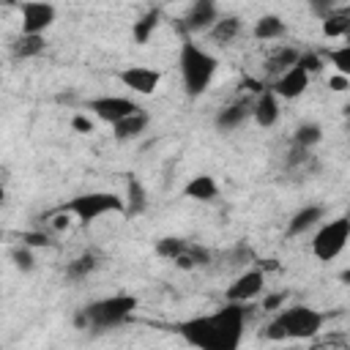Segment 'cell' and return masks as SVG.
Instances as JSON below:
<instances>
[{
	"label": "cell",
	"mask_w": 350,
	"mask_h": 350,
	"mask_svg": "<svg viewBox=\"0 0 350 350\" xmlns=\"http://www.w3.org/2000/svg\"><path fill=\"white\" fill-rule=\"evenodd\" d=\"M118 77L126 88H131L134 93H142V96H150L161 82V74L153 71V68H145V66H129Z\"/></svg>",
	"instance_id": "9"
},
{
	"label": "cell",
	"mask_w": 350,
	"mask_h": 350,
	"mask_svg": "<svg viewBox=\"0 0 350 350\" xmlns=\"http://www.w3.org/2000/svg\"><path fill=\"white\" fill-rule=\"evenodd\" d=\"M350 30V11L347 8H331L323 14V33L328 38H342Z\"/></svg>",
	"instance_id": "21"
},
{
	"label": "cell",
	"mask_w": 350,
	"mask_h": 350,
	"mask_svg": "<svg viewBox=\"0 0 350 350\" xmlns=\"http://www.w3.org/2000/svg\"><path fill=\"white\" fill-rule=\"evenodd\" d=\"M284 22L279 19V16H273V14H268V16H260L257 22H254V38H260V41H271V38H279V36H284Z\"/></svg>",
	"instance_id": "23"
},
{
	"label": "cell",
	"mask_w": 350,
	"mask_h": 350,
	"mask_svg": "<svg viewBox=\"0 0 350 350\" xmlns=\"http://www.w3.org/2000/svg\"><path fill=\"white\" fill-rule=\"evenodd\" d=\"M159 19H161V11H159V8L145 11V14L131 25V38H134L137 44H148V38L153 36V30L159 27Z\"/></svg>",
	"instance_id": "22"
},
{
	"label": "cell",
	"mask_w": 350,
	"mask_h": 350,
	"mask_svg": "<svg viewBox=\"0 0 350 350\" xmlns=\"http://www.w3.org/2000/svg\"><path fill=\"white\" fill-rule=\"evenodd\" d=\"M0 3H5V5H16V3H22V0H0Z\"/></svg>",
	"instance_id": "37"
},
{
	"label": "cell",
	"mask_w": 350,
	"mask_h": 350,
	"mask_svg": "<svg viewBox=\"0 0 350 350\" xmlns=\"http://www.w3.org/2000/svg\"><path fill=\"white\" fill-rule=\"evenodd\" d=\"M238 33H241V19H238V16H219V19L208 27L211 41H213V44H219V46L230 44Z\"/></svg>",
	"instance_id": "16"
},
{
	"label": "cell",
	"mask_w": 350,
	"mask_h": 350,
	"mask_svg": "<svg viewBox=\"0 0 350 350\" xmlns=\"http://www.w3.org/2000/svg\"><path fill=\"white\" fill-rule=\"evenodd\" d=\"M306 74H314V71H320V66H323V57L320 55H314V52H301L298 55V60H295Z\"/></svg>",
	"instance_id": "31"
},
{
	"label": "cell",
	"mask_w": 350,
	"mask_h": 350,
	"mask_svg": "<svg viewBox=\"0 0 350 350\" xmlns=\"http://www.w3.org/2000/svg\"><path fill=\"white\" fill-rule=\"evenodd\" d=\"M328 88L336 90V93H345V90L350 88V77H345V74H334V77L328 79Z\"/></svg>",
	"instance_id": "35"
},
{
	"label": "cell",
	"mask_w": 350,
	"mask_h": 350,
	"mask_svg": "<svg viewBox=\"0 0 350 350\" xmlns=\"http://www.w3.org/2000/svg\"><path fill=\"white\" fill-rule=\"evenodd\" d=\"M137 309V298L134 295H112V298H101L93 301L90 306H85L77 314V325L79 328H115L120 323H126L131 317V312Z\"/></svg>",
	"instance_id": "4"
},
{
	"label": "cell",
	"mask_w": 350,
	"mask_h": 350,
	"mask_svg": "<svg viewBox=\"0 0 350 350\" xmlns=\"http://www.w3.org/2000/svg\"><path fill=\"white\" fill-rule=\"evenodd\" d=\"M44 46H46L44 33H22V36L14 38L11 52H14V57H22V60H25V57H36V55H41Z\"/></svg>",
	"instance_id": "17"
},
{
	"label": "cell",
	"mask_w": 350,
	"mask_h": 350,
	"mask_svg": "<svg viewBox=\"0 0 350 350\" xmlns=\"http://www.w3.org/2000/svg\"><path fill=\"white\" fill-rule=\"evenodd\" d=\"M347 238H350V219L339 216V219H334V221H328V224H323L317 230V235L312 241V252H314L317 260L328 262L345 249Z\"/></svg>",
	"instance_id": "6"
},
{
	"label": "cell",
	"mask_w": 350,
	"mask_h": 350,
	"mask_svg": "<svg viewBox=\"0 0 350 350\" xmlns=\"http://www.w3.org/2000/svg\"><path fill=\"white\" fill-rule=\"evenodd\" d=\"M323 208L320 205H306V208H301L293 219H290V224H287V235H304L306 230H312L320 219H323Z\"/></svg>",
	"instance_id": "19"
},
{
	"label": "cell",
	"mask_w": 350,
	"mask_h": 350,
	"mask_svg": "<svg viewBox=\"0 0 350 350\" xmlns=\"http://www.w3.org/2000/svg\"><path fill=\"white\" fill-rule=\"evenodd\" d=\"M0 238H3V230H0Z\"/></svg>",
	"instance_id": "40"
},
{
	"label": "cell",
	"mask_w": 350,
	"mask_h": 350,
	"mask_svg": "<svg viewBox=\"0 0 350 350\" xmlns=\"http://www.w3.org/2000/svg\"><path fill=\"white\" fill-rule=\"evenodd\" d=\"M194 3H216V0H194Z\"/></svg>",
	"instance_id": "39"
},
{
	"label": "cell",
	"mask_w": 350,
	"mask_h": 350,
	"mask_svg": "<svg viewBox=\"0 0 350 350\" xmlns=\"http://www.w3.org/2000/svg\"><path fill=\"white\" fill-rule=\"evenodd\" d=\"M22 11V33H44L55 22V8L46 0H25L19 3Z\"/></svg>",
	"instance_id": "8"
},
{
	"label": "cell",
	"mask_w": 350,
	"mask_h": 350,
	"mask_svg": "<svg viewBox=\"0 0 350 350\" xmlns=\"http://www.w3.org/2000/svg\"><path fill=\"white\" fill-rule=\"evenodd\" d=\"M309 5H312L317 14H328L331 8H336V0H309Z\"/></svg>",
	"instance_id": "36"
},
{
	"label": "cell",
	"mask_w": 350,
	"mask_h": 350,
	"mask_svg": "<svg viewBox=\"0 0 350 350\" xmlns=\"http://www.w3.org/2000/svg\"><path fill=\"white\" fill-rule=\"evenodd\" d=\"M172 262L180 268V271H191V268H205L211 262V252L205 246H194V243H186V249L172 257Z\"/></svg>",
	"instance_id": "20"
},
{
	"label": "cell",
	"mask_w": 350,
	"mask_h": 350,
	"mask_svg": "<svg viewBox=\"0 0 350 350\" xmlns=\"http://www.w3.org/2000/svg\"><path fill=\"white\" fill-rule=\"evenodd\" d=\"M325 314L312 306H290L282 309L265 328V339H312L323 328Z\"/></svg>",
	"instance_id": "2"
},
{
	"label": "cell",
	"mask_w": 350,
	"mask_h": 350,
	"mask_svg": "<svg viewBox=\"0 0 350 350\" xmlns=\"http://www.w3.org/2000/svg\"><path fill=\"white\" fill-rule=\"evenodd\" d=\"M328 60L336 66V74H345V77H350V46L328 49Z\"/></svg>",
	"instance_id": "29"
},
{
	"label": "cell",
	"mask_w": 350,
	"mask_h": 350,
	"mask_svg": "<svg viewBox=\"0 0 350 350\" xmlns=\"http://www.w3.org/2000/svg\"><path fill=\"white\" fill-rule=\"evenodd\" d=\"M252 115H254V120H257L262 129L273 126L276 118H279V101H276V93H273V90H262L260 98L252 104Z\"/></svg>",
	"instance_id": "13"
},
{
	"label": "cell",
	"mask_w": 350,
	"mask_h": 350,
	"mask_svg": "<svg viewBox=\"0 0 350 350\" xmlns=\"http://www.w3.org/2000/svg\"><path fill=\"white\" fill-rule=\"evenodd\" d=\"M306 88H309V74L295 63V66H290L279 74V79L273 85V93H276V98H298Z\"/></svg>",
	"instance_id": "10"
},
{
	"label": "cell",
	"mask_w": 350,
	"mask_h": 350,
	"mask_svg": "<svg viewBox=\"0 0 350 350\" xmlns=\"http://www.w3.org/2000/svg\"><path fill=\"white\" fill-rule=\"evenodd\" d=\"M216 57L208 55L202 46H197L191 38H183L180 44V74H183V88L189 96H202L216 74Z\"/></svg>",
	"instance_id": "3"
},
{
	"label": "cell",
	"mask_w": 350,
	"mask_h": 350,
	"mask_svg": "<svg viewBox=\"0 0 350 350\" xmlns=\"http://www.w3.org/2000/svg\"><path fill=\"white\" fill-rule=\"evenodd\" d=\"M22 243L25 246H52V238L46 232H22Z\"/></svg>",
	"instance_id": "32"
},
{
	"label": "cell",
	"mask_w": 350,
	"mask_h": 350,
	"mask_svg": "<svg viewBox=\"0 0 350 350\" xmlns=\"http://www.w3.org/2000/svg\"><path fill=\"white\" fill-rule=\"evenodd\" d=\"M186 243H189V241H183V238H161V241L156 243V254L164 257V260H172V257H178V254L186 249Z\"/></svg>",
	"instance_id": "28"
},
{
	"label": "cell",
	"mask_w": 350,
	"mask_h": 350,
	"mask_svg": "<svg viewBox=\"0 0 350 350\" xmlns=\"http://www.w3.org/2000/svg\"><path fill=\"white\" fill-rule=\"evenodd\" d=\"M183 194H186L189 200H197V202H211V200L219 194V183H216L211 175H194V178L186 183Z\"/></svg>",
	"instance_id": "15"
},
{
	"label": "cell",
	"mask_w": 350,
	"mask_h": 350,
	"mask_svg": "<svg viewBox=\"0 0 350 350\" xmlns=\"http://www.w3.org/2000/svg\"><path fill=\"white\" fill-rule=\"evenodd\" d=\"M63 211L74 213L82 224H90V221H96L104 213H123L126 202H123V197L109 194V191H90V194H79V197L68 200L63 205Z\"/></svg>",
	"instance_id": "5"
},
{
	"label": "cell",
	"mask_w": 350,
	"mask_h": 350,
	"mask_svg": "<svg viewBox=\"0 0 350 350\" xmlns=\"http://www.w3.org/2000/svg\"><path fill=\"white\" fill-rule=\"evenodd\" d=\"M284 301H287V293H271L262 298V312H276L284 306Z\"/></svg>",
	"instance_id": "33"
},
{
	"label": "cell",
	"mask_w": 350,
	"mask_h": 350,
	"mask_svg": "<svg viewBox=\"0 0 350 350\" xmlns=\"http://www.w3.org/2000/svg\"><path fill=\"white\" fill-rule=\"evenodd\" d=\"M145 126H148V115H145L142 109H137V112L120 118L118 123H112L115 139H120V142H123V139H134V137H139V134L145 131Z\"/></svg>",
	"instance_id": "14"
},
{
	"label": "cell",
	"mask_w": 350,
	"mask_h": 350,
	"mask_svg": "<svg viewBox=\"0 0 350 350\" xmlns=\"http://www.w3.org/2000/svg\"><path fill=\"white\" fill-rule=\"evenodd\" d=\"M298 55H301V52L293 49V46H282V49H276V52L268 57V71H284V68L295 66Z\"/></svg>",
	"instance_id": "25"
},
{
	"label": "cell",
	"mask_w": 350,
	"mask_h": 350,
	"mask_svg": "<svg viewBox=\"0 0 350 350\" xmlns=\"http://www.w3.org/2000/svg\"><path fill=\"white\" fill-rule=\"evenodd\" d=\"M216 19H219L216 3H194L191 11H189L186 19H183V27H186L189 33H205Z\"/></svg>",
	"instance_id": "12"
},
{
	"label": "cell",
	"mask_w": 350,
	"mask_h": 350,
	"mask_svg": "<svg viewBox=\"0 0 350 350\" xmlns=\"http://www.w3.org/2000/svg\"><path fill=\"white\" fill-rule=\"evenodd\" d=\"M96 265H98V257L90 254V252H85V254H79L77 260H71L66 265V276L68 279H85L90 271H96Z\"/></svg>",
	"instance_id": "24"
},
{
	"label": "cell",
	"mask_w": 350,
	"mask_h": 350,
	"mask_svg": "<svg viewBox=\"0 0 350 350\" xmlns=\"http://www.w3.org/2000/svg\"><path fill=\"white\" fill-rule=\"evenodd\" d=\"M11 260H14V265L19 268V271H30L33 268V254H30V246H16L14 252H11Z\"/></svg>",
	"instance_id": "30"
},
{
	"label": "cell",
	"mask_w": 350,
	"mask_h": 350,
	"mask_svg": "<svg viewBox=\"0 0 350 350\" xmlns=\"http://www.w3.org/2000/svg\"><path fill=\"white\" fill-rule=\"evenodd\" d=\"M246 314H249V309L243 304L227 301L213 314L191 317V320L180 323L178 331L194 347H202V350H235L241 336H243Z\"/></svg>",
	"instance_id": "1"
},
{
	"label": "cell",
	"mask_w": 350,
	"mask_h": 350,
	"mask_svg": "<svg viewBox=\"0 0 350 350\" xmlns=\"http://www.w3.org/2000/svg\"><path fill=\"white\" fill-rule=\"evenodd\" d=\"M71 126H74V131H79V134H90V131H93V120H90L88 115H74V118H71Z\"/></svg>",
	"instance_id": "34"
},
{
	"label": "cell",
	"mask_w": 350,
	"mask_h": 350,
	"mask_svg": "<svg viewBox=\"0 0 350 350\" xmlns=\"http://www.w3.org/2000/svg\"><path fill=\"white\" fill-rule=\"evenodd\" d=\"M126 211L134 216L139 211H145V189L137 178H129V202H126Z\"/></svg>",
	"instance_id": "27"
},
{
	"label": "cell",
	"mask_w": 350,
	"mask_h": 350,
	"mask_svg": "<svg viewBox=\"0 0 350 350\" xmlns=\"http://www.w3.org/2000/svg\"><path fill=\"white\" fill-rule=\"evenodd\" d=\"M88 109L98 120H104V123H118L120 118L137 112L139 107L131 98H123V96H98V98H90L88 101Z\"/></svg>",
	"instance_id": "7"
},
{
	"label": "cell",
	"mask_w": 350,
	"mask_h": 350,
	"mask_svg": "<svg viewBox=\"0 0 350 350\" xmlns=\"http://www.w3.org/2000/svg\"><path fill=\"white\" fill-rule=\"evenodd\" d=\"M320 137H323V129L317 123H301L295 129V148H306L309 150L312 145L320 142Z\"/></svg>",
	"instance_id": "26"
},
{
	"label": "cell",
	"mask_w": 350,
	"mask_h": 350,
	"mask_svg": "<svg viewBox=\"0 0 350 350\" xmlns=\"http://www.w3.org/2000/svg\"><path fill=\"white\" fill-rule=\"evenodd\" d=\"M3 200H5V189L0 186V202H3Z\"/></svg>",
	"instance_id": "38"
},
{
	"label": "cell",
	"mask_w": 350,
	"mask_h": 350,
	"mask_svg": "<svg viewBox=\"0 0 350 350\" xmlns=\"http://www.w3.org/2000/svg\"><path fill=\"white\" fill-rule=\"evenodd\" d=\"M262 271H246L241 273L230 287H227V301H238V304H246L252 298H257L262 293Z\"/></svg>",
	"instance_id": "11"
},
{
	"label": "cell",
	"mask_w": 350,
	"mask_h": 350,
	"mask_svg": "<svg viewBox=\"0 0 350 350\" xmlns=\"http://www.w3.org/2000/svg\"><path fill=\"white\" fill-rule=\"evenodd\" d=\"M249 115H252V104H249V101H235V104L224 107V109L216 115V126L224 129V131H230V129H238Z\"/></svg>",
	"instance_id": "18"
}]
</instances>
